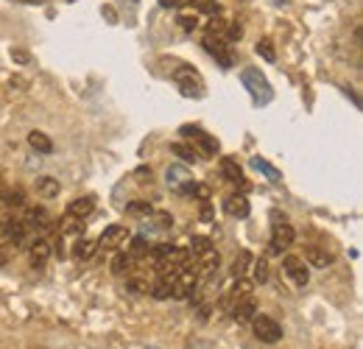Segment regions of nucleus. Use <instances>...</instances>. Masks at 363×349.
I'll return each mask as SVG.
<instances>
[{
    "mask_svg": "<svg viewBox=\"0 0 363 349\" xmlns=\"http://www.w3.org/2000/svg\"><path fill=\"white\" fill-rule=\"evenodd\" d=\"M252 165H255L257 171H263V174L269 176L272 182H279V179H282V176H279V171H277V168H272V165H269L266 160H260V157H252Z\"/></svg>",
    "mask_w": 363,
    "mask_h": 349,
    "instance_id": "obj_32",
    "label": "nucleus"
},
{
    "mask_svg": "<svg viewBox=\"0 0 363 349\" xmlns=\"http://www.w3.org/2000/svg\"><path fill=\"white\" fill-rule=\"evenodd\" d=\"M199 282H201L199 268L184 265V268H179V271L174 274V288H171V297H174V299H193V291L199 288Z\"/></svg>",
    "mask_w": 363,
    "mask_h": 349,
    "instance_id": "obj_1",
    "label": "nucleus"
},
{
    "mask_svg": "<svg viewBox=\"0 0 363 349\" xmlns=\"http://www.w3.org/2000/svg\"><path fill=\"white\" fill-rule=\"evenodd\" d=\"M255 50H257V56H260V59H266V62H277V50H274L272 40H260V43L255 45Z\"/></svg>",
    "mask_w": 363,
    "mask_h": 349,
    "instance_id": "obj_31",
    "label": "nucleus"
},
{
    "mask_svg": "<svg viewBox=\"0 0 363 349\" xmlns=\"http://www.w3.org/2000/svg\"><path fill=\"white\" fill-rule=\"evenodd\" d=\"M174 226V218L168 213H151V218H145V232H168Z\"/></svg>",
    "mask_w": 363,
    "mask_h": 349,
    "instance_id": "obj_20",
    "label": "nucleus"
},
{
    "mask_svg": "<svg viewBox=\"0 0 363 349\" xmlns=\"http://www.w3.org/2000/svg\"><path fill=\"white\" fill-rule=\"evenodd\" d=\"M171 288H174V274H160L148 285V291H151L154 299H171Z\"/></svg>",
    "mask_w": 363,
    "mask_h": 349,
    "instance_id": "obj_17",
    "label": "nucleus"
},
{
    "mask_svg": "<svg viewBox=\"0 0 363 349\" xmlns=\"http://www.w3.org/2000/svg\"><path fill=\"white\" fill-rule=\"evenodd\" d=\"M129 255H132L135 260H140L143 255H148V246H145V238H143V235H137L135 240H132V246H129Z\"/></svg>",
    "mask_w": 363,
    "mask_h": 349,
    "instance_id": "obj_34",
    "label": "nucleus"
},
{
    "mask_svg": "<svg viewBox=\"0 0 363 349\" xmlns=\"http://www.w3.org/2000/svg\"><path fill=\"white\" fill-rule=\"evenodd\" d=\"M26 240V229L17 221H0V249L3 246H20Z\"/></svg>",
    "mask_w": 363,
    "mask_h": 349,
    "instance_id": "obj_10",
    "label": "nucleus"
},
{
    "mask_svg": "<svg viewBox=\"0 0 363 349\" xmlns=\"http://www.w3.org/2000/svg\"><path fill=\"white\" fill-rule=\"evenodd\" d=\"M221 174L227 176V182H232V184H243V171H240V165L232 157L221 160Z\"/></svg>",
    "mask_w": 363,
    "mask_h": 349,
    "instance_id": "obj_22",
    "label": "nucleus"
},
{
    "mask_svg": "<svg viewBox=\"0 0 363 349\" xmlns=\"http://www.w3.org/2000/svg\"><path fill=\"white\" fill-rule=\"evenodd\" d=\"M126 285H129V291H132V294H143V291H148V282H145V279H137V277H132Z\"/></svg>",
    "mask_w": 363,
    "mask_h": 349,
    "instance_id": "obj_38",
    "label": "nucleus"
},
{
    "mask_svg": "<svg viewBox=\"0 0 363 349\" xmlns=\"http://www.w3.org/2000/svg\"><path fill=\"white\" fill-rule=\"evenodd\" d=\"M282 271H285V277H288L296 288H305V285L311 282V265L305 262V257L288 255V257L282 260Z\"/></svg>",
    "mask_w": 363,
    "mask_h": 349,
    "instance_id": "obj_5",
    "label": "nucleus"
},
{
    "mask_svg": "<svg viewBox=\"0 0 363 349\" xmlns=\"http://www.w3.org/2000/svg\"><path fill=\"white\" fill-rule=\"evenodd\" d=\"M95 249H98V243L90 240V238H82V240H76V246H73V257L76 260H90L92 255H95Z\"/></svg>",
    "mask_w": 363,
    "mask_h": 349,
    "instance_id": "obj_24",
    "label": "nucleus"
},
{
    "mask_svg": "<svg viewBox=\"0 0 363 349\" xmlns=\"http://www.w3.org/2000/svg\"><path fill=\"white\" fill-rule=\"evenodd\" d=\"M252 291H255V282H249L246 277H240V279H235V285L229 288V294L224 297V310H232V307L238 305L240 299H246V297H252Z\"/></svg>",
    "mask_w": 363,
    "mask_h": 349,
    "instance_id": "obj_11",
    "label": "nucleus"
},
{
    "mask_svg": "<svg viewBox=\"0 0 363 349\" xmlns=\"http://www.w3.org/2000/svg\"><path fill=\"white\" fill-rule=\"evenodd\" d=\"M240 79H243V87L249 89V95L255 98V104H269L272 101V87H269L266 76L257 67H246L240 73Z\"/></svg>",
    "mask_w": 363,
    "mask_h": 349,
    "instance_id": "obj_2",
    "label": "nucleus"
},
{
    "mask_svg": "<svg viewBox=\"0 0 363 349\" xmlns=\"http://www.w3.org/2000/svg\"><path fill=\"white\" fill-rule=\"evenodd\" d=\"M252 268H255V279H257V282H266V279H269V265H266V260L252 262Z\"/></svg>",
    "mask_w": 363,
    "mask_h": 349,
    "instance_id": "obj_35",
    "label": "nucleus"
},
{
    "mask_svg": "<svg viewBox=\"0 0 363 349\" xmlns=\"http://www.w3.org/2000/svg\"><path fill=\"white\" fill-rule=\"evenodd\" d=\"M82 229H84V223H82L79 218H70V216L65 218V226H62V232H82Z\"/></svg>",
    "mask_w": 363,
    "mask_h": 349,
    "instance_id": "obj_37",
    "label": "nucleus"
},
{
    "mask_svg": "<svg viewBox=\"0 0 363 349\" xmlns=\"http://www.w3.org/2000/svg\"><path fill=\"white\" fill-rule=\"evenodd\" d=\"M196 260H199V274H216V268L221 265V255L216 252V246H210V249H204L201 255H196Z\"/></svg>",
    "mask_w": 363,
    "mask_h": 349,
    "instance_id": "obj_16",
    "label": "nucleus"
},
{
    "mask_svg": "<svg viewBox=\"0 0 363 349\" xmlns=\"http://www.w3.org/2000/svg\"><path fill=\"white\" fill-rule=\"evenodd\" d=\"M137 176H140L137 182H148V179H151V168H140V171H137Z\"/></svg>",
    "mask_w": 363,
    "mask_h": 349,
    "instance_id": "obj_41",
    "label": "nucleus"
},
{
    "mask_svg": "<svg viewBox=\"0 0 363 349\" xmlns=\"http://www.w3.org/2000/svg\"><path fill=\"white\" fill-rule=\"evenodd\" d=\"M28 223H31V226H40V229H48V226H50V216H48L45 210L34 207V210H28Z\"/></svg>",
    "mask_w": 363,
    "mask_h": 349,
    "instance_id": "obj_30",
    "label": "nucleus"
},
{
    "mask_svg": "<svg viewBox=\"0 0 363 349\" xmlns=\"http://www.w3.org/2000/svg\"><path fill=\"white\" fill-rule=\"evenodd\" d=\"M11 59H17V62H23V65H26V62H28L31 56H28L26 50H11Z\"/></svg>",
    "mask_w": 363,
    "mask_h": 349,
    "instance_id": "obj_39",
    "label": "nucleus"
},
{
    "mask_svg": "<svg viewBox=\"0 0 363 349\" xmlns=\"http://www.w3.org/2000/svg\"><path fill=\"white\" fill-rule=\"evenodd\" d=\"M213 218V210H210V201H204V207H201V221H210Z\"/></svg>",
    "mask_w": 363,
    "mask_h": 349,
    "instance_id": "obj_40",
    "label": "nucleus"
},
{
    "mask_svg": "<svg viewBox=\"0 0 363 349\" xmlns=\"http://www.w3.org/2000/svg\"><path fill=\"white\" fill-rule=\"evenodd\" d=\"M126 213H129V216H135V218H148V216L154 213V207H151V201L137 199V201H132V204L126 207Z\"/></svg>",
    "mask_w": 363,
    "mask_h": 349,
    "instance_id": "obj_29",
    "label": "nucleus"
},
{
    "mask_svg": "<svg viewBox=\"0 0 363 349\" xmlns=\"http://www.w3.org/2000/svg\"><path fill=\"white\" fill-rule=\"evenodd\" d=\"M174 79H177V84H179L184 98H201L204 95V82H201V76L193 67H177Z\"/></svg>",
    "mask_w": 363,
    "mask_h": 349,
    "instance_id": "obj_4",
    "label": "nucleus"
},
{
    "mask_svg": "<svg viewBox=\"0 0 363 349\" xmlns=\"http://www.w3.org/2000/svg\"><path fill=\"white\" fill-rule=\"evenodd\" d=\"M126 240H129V226H123V223H112V226H106V229L101 232V238H98L95 243H98V249L115 252V249L126 246Z\"/></svg>",
    "mask_w": 363,
    "mask_h": 349,
    "instance_id": "obj_6",
    "label": "nucleus"
},
{
    "mask_svg": "<svg viewBox=\"0 0 363 349\" xmlns=\"http://www.w3.org/2000/svg\"><path fill=\"white\" fill-rule=\"evenodd\" d=\"M305 262H308L311 268H327V265L333 262V255H327V252L318 249V246H308V249H305Z\"/></svg>",
    "mask_w": 363,
    "mask_h": 349,
    "instance_id": "obj_19",
    "label": "nucleus"
},
{
    "mask_svg": "<svg viewBox=\"0 0 363 349\" xmlns=\"http://www.w3.org/2000/svg\"><path fill=\"white\" fill-rule=\"evenodd\" d=\"M50 255H53V246H50L48 238H37V240L28 246V257H31V265H34V268H43V265L50 260Z\"/></svg>",
    "mask_w": 363,
    "mask_h": 349,
    "instance_id": "obj_12",
    "label": "nucleus"
},
{
    "mask_svg": "<svg viewBox=\"0 0 363 349\" xmlns=\"http://www.w3.org/2000/svg\"><path fill=\"white\" fill-rule=\"evenodd\" d=\"M165 182H168V187L171 190H177V193H190V184H193V174L184 168V165H168V171H165Z\"/></svg>",
    "mask_w": 363,
    "mask_h": 349,
    "instance_id": "obj_9",
    "label": "nucleus"
},
{
    "mask_svg": "<svg viewBox=\"0 0 363 349\" xmlns=\"http://www.w3.org/2000/svg\"><path fill=\"white\" fill-rule=\"evenodd\" d=\"M294 243V226L291 223H285V218L277 221L272 226V255H282L288 246Z\"/></svg>",
    "mask_w": 363,
    "mask_h": 349,
    "instance_id": "obj_8",
    "label": "nucleus"
},
{
    "mask_svg": "<svg viewBox=\"0 0 363 349\" xmlns=\"http://www.w3.org/2000/svg\"><path fill=\"white\" fill-rule=\"evenodd\" d=\"M135 262L137 260L129 255V252H123V255H118V257L112 260V274H118V277H123V274H126V277H129V274L135 271Z\"/></svg>",
    "mask_w": 363,
    "mask_h": 349,
    "instance_id": "obj_23",
    "label": "nucleus"
},
{
    "mask_svg": "<svg viewBox=\"0 0 363 349\" xmlns=\"http://www.w3.org/2000/svg\"><path fill=\"white\" fill-rule=\"evenodd\" d=\"M193 140L201 145V151H204L207 157H216V154H218V140H216V137H210L207 131H199Z\"/></svg>",
    "mask_w": 363,
    "mask_h": 349,
    "instance_id": "obj_27",
    "label": "nucleus"
},
{
    "mask_svg": "<svg viewBox=\"0 0 363 349\" xmlns=\"http://www.w3.org/2000/svg\"><path fill=\"white\" fill-rule=\"evenodd\" d=\"M224 28H227V43H238V40L243 37V28H240L238 23H227Z\"/></svg>",
    "mask_w": 363,
    "mask_h": 349,
    "instance_id": "obj_36",
    "label": "nucleus"
},
{
    "mask_svg": "<svg viewBox=\"0 0 363 349\" xmlns=\"http://www.w3.org/2000/svg\"><path fill=\"white\" fill-rule=\"evenodd\" d=\"M37 193H40L43 199H56V196H59V179L43 176V179L37 182Z\"/></svg>",
    "mask_w": 363,
    "mask_h": 349,
    "instance_id": "obj_25",
    "label": "nucleus"
},
{
    "mask_svg": "<svg viewBox=\"0 0 363 349\" xmlns=\"http://www.w3.org/2000/svg\"><path fill=\"white\" fill-rule=\"evenodd\" d=\"M229 313H232V318L238 324H249L255 318V313H257V302H255V297H246V299H240L238 305L232 307Z\"/></svg>",
    "mask_w": 363,
    "mask_h": 349,
    "instance_id": "obj_15",
    "label": "nucleus"
},
{
    "mask_svg": "<svg viewBox=\"0 0 363 349\" xmlns=\"http://www.w3.org/2000/svg\"><path fill=\"white\" fill-rule=\"evenodd\" d=\"M199 23H201V17H199V11H196L193 6H187V9H182L179 11V26L184 28V31H196Z\"/></svg>",
    "mask_w": 363,
    "mask_h": 349,
    "instance_id": "obj_26",
    "label": "nucleus"
},
{
    "mask_svg": "<svg viewBox=\"0 0 363 349\" xmlns=\"http://www.w3.org/2000/svg\"><path fill=\"white\" fill-rule=\"evenodd\" d=\"M249 201H246V196L243 193H235V196H227V201H224V213H227L229 218H246L249 216Z\"/></svg>",
    "mask_w": 363,
    "mask_h": 349,
    "instance_id": "obj_13",
    "label": "nucleus"
},
{
    "mask_svg": "<svg viewBox=\"0 0 363 349\" xmlns=\"http://www.w3.org/2000/svg\"><path fill=\"white\" fill-rule=\"evenodd\" d=\"M252 262H255V257H252V252L240 249V252L235 255V260H232V265H229V274H232L235 279H240V277H246V271L252 268Z\"/></svg>",
    "mask_w": 363,
    "mask_h": 349,
    "instance_id": "obj_18",
    "label": "nucleus"
},
{
    "mask_svg": "<svg viewBox=\"0 0 363 349\" xmlns=\"http://www.w3.org/2000/svg\"><path fill=\"white\" fill-rule=\"evenodd\" d=\"M201 45H204V50L224 67V70H229L232 65H235V59H232V50H229V43L221 37V34H213V31H207L204 34V40H201Z\"/></svg>",
    "mask_w": 363,
    "mask_h": 349,
    "instance_id": "obj_3",
    "label": "nucleus"
},
{
    "mask_svg": "<svg viewBox=\"0 0 363 349\" xmlns=\"http://www.w3.org/2000/svg\"><path fill=\"white\" fill-rule=\"evenodd\" d=\"M171 154H177L182 162H196L199 160V151L193 145H187V143H174L171 145Z\"/></svg>",
    "mask_w": 363,
    "mask_h": 349,
    "instance_id": "obj_28",
    "label": "nucleus"
},
{
    "mask_svg": "<svg viewBox=\"0 0 363 349\" xmlns=\"http://www.w3.org/2000/svg\"><path fill=\"white\" fill-rule=\"evenodd\" d=\"M28 145H31L37 154H50V151H53V140L48 137L45 131H37V129L28 134Z\"/></svg>",
    "mask_w": 363,
    "mask_h": 349,
    "instance_id": "obj_21",
    "label": "nucleus"
},
{
    "mask_svg": "<svg viewBox=\"0 0 363 349\" xmlns=\"http://www.w3.org/2000/svg\"><path fill=\"white\" fill-rule=\"evenodd\" d=\"M92 210H95V196H79V199H73V201L67 204V216L79 221L87 218Z\"/></svg>",
    "mask_w": 363,
    "mask_h": 349,
    "instance_id": "obj_14",
    "label": "nucleus"
},
{
    "mask_svg": "<svg viewBox=\"0 0 363 349\" xmlns=\"http://www.w3.org/2000/svg\"><path fill=\"white\" fill-rule=\"evenodd\" d=\"M252 327H255V336H257L263 344H277V341L282 338V327L274 321L272 316H260V313H255Z\"/></svg>",
    "mask_w": 363,
    "mask_h": 349,
    "instance_id": "obj_7",
    "label": "nucleus"
},
{
    "mask_svg": "<svg viewBox=\"0 0 363 349\" xmlns=\"http://www.w3.org/2000/svg\"><path fill=\"white\" fill-rule=\"evenodd\" d=\"M17 3H43V0H17Z\"/></svg>",
    "mask_w": 363,
    "mask_h": 349,
    "instance_id": "obj_42",
    "label": "nucleus"
},
{
    "mask_svg": "<svg viewBox=\"0 0 363 349\" xmlns=\"http://www.w3.org/2000/svg\"><path fill=\"white\" fill-rule=\"evenodd\" d=\"M210 246H213V240H210V238H204V235H196V238L190 240V249H187V252L196 257V255H201V252H204V249H210Z\"/></svg>",
    "mask_w": 363,
    "mask_h": 349,
    "instance_id": "obj_33",
    "label": "nucleus"
}]
</instances>
